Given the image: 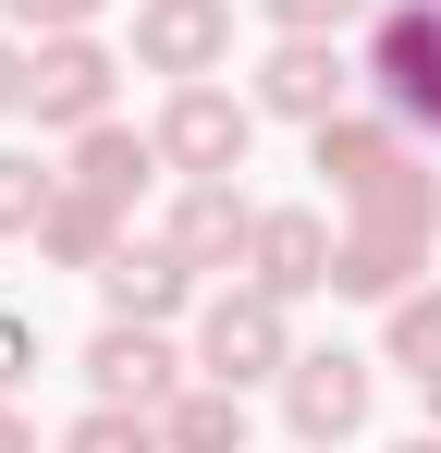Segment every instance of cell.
Returning <instances> with one entry per match:
<instances>
[{
  "label": "cell",
  "mask_w": 441,
  "mask_h": 453,
  "mask_svg": "<svg viewBox=\"0 0 441 453\" xmlns=\"http://www.w3.org/2000/svg\"><path fill=\"white\" fill-rule=\"evenodd\" d=\"M380 368H405L417 392L441 380V295H392V331H380Z\"/></svg>",
  "instance_id": "obj_17"
},
{
  "label": "cell",
  "mask_w": 441,
  "mask_h": 453,
  "mask_svg": "<svg viewBox=\"0 0 441 453\" xmlns=\"http://www.w3.org/2000/svg\"><path fill=\"white\" fill-rule=\"evenodd\" d=\"M159 429H172V453H245V392L233 380H184L159 404Z\"/></svg>",
  "instance_id": "obj_16"
},
{
  "label": "cell",
  "mask_w": 441,
  "mask_h": 453,
  "mask_svg": "<svg viewBox=\"0 0 441 453\" xmlns=\"http://www.w3.org/2000/svg\"><path fill=\"white\" fill-rule=\"evenodd\" d=\"M0 12H12L25 37H86V25H98L111 0H0Z\"/></svg>",
  "instance_id": "obj_21"
},
{
  "label": "cell",
  "mask_w": 441,
  "mask_h": 453,
  "mask_svg": "<svg viewBox=\"0 0 441 453\" xmlns=\"http://www.w3.org/2000/svg\"><path fill=\"white\" fill-rule=\"evenodd\" d=\"M147 172H172V159H159V135H135L123 111L86 123V135H62V184H74V196H98V209H135Z\"/></svg>",
  "instance_id": "obj_12"
},
{
  "label": "cell",
  "mask_w": 441,
  "mask_h": 453,
  "mask_svg": "<svg viewBox=\"0 0 441 453\" xmlns=\"http://www.w3.org/2000/svg\"><path fill=\"white\" fill-rule=\"evenodd\" d=\"M331 257H344V233L319 221V209H258V245H245V282H270L282 306L331 295Z\"/></svg>",
  "instance_id": "obj_11"
},
{
  "label": "cell",
  "mask_w": 441,
  "mask_h": 453,
  "mask_svg": "<svg viewBox=\"0 0 441 453\" xmlns=\"http://www.w3.org/2000/svg\"><path fill=\"white\" fill-rule=\"evenodd\" d=\"M368 404H380V356H344V343H319V356H294L282 368V429L306 453H344L368 429Z\"/></svg>",
  "instance_id": "obj_5"
},
{
  "label": "cell",
  "mask_w": 441,
  "mask_h": 453,
  "mask_svg": "<svg viewBox=\"0 0 441 453\" xmlns=\"http://www.w3.org/2000/svg\"><path fill=\"white\" fill-rule=\"evenodd\" d=\"M111 245H123V209H98V196H50V221H37V257H50V270H86V282H98V270H111Z\"/></svg>",
  "instance_id": "obj_15"
},
{
  "label": "cell",
  "mask_w": 441,
  "mask_h": 453,
  "mask_svg": "<svg viewBox=\"0 0 441 453\" xmlns=\"http://www.w3.org/2000/svg\"><path fill=\"white\" fill-rule=\"evenodd\" d=\"M62 453H172V429H159L147 404H86L62 429Z\"/></svg>",
  "instance_id": "obj_19"
},
{
  "label": "cell",
  "mask_w": 441,
  "mask_h": 453,
  "mask_svg": "<svg viewBox=\"0 0 441 453\" xmlns=\"http://www.w3.org/2000/svg\"><path fill=\"white\" fill-rule=\"evenodd\" d=\"M25 368H37V319L0 306V392H25Z\"/></svg>",
  "instance_id": "obj_22"
},
{
  "label": "cell",
  "mask_w": 441,
  "mask_h": 453,
  "mask_svg": "<svg viewBox=\"0 0 441 453\" xmlns=\"http://www.w3.org/2000/svg\"><path fill=\"white\" fill-rule=\"evenodd\" d=\"M429 429H441V380H429Z\"/></svg>",
  "instance_id": "obj_26"
},
{
  "label": "cell",
  "mask_w": 441,
  "mask_h": 453,
  "mask_svg": "<svg viewBox=\"0 0 441 453\" xmlns=\"http://www.w3.org/2000/svg\"><path fill=\"white\" fill-rule=\"evenodd\" d=\"M306 172H319L356 221H417V233H441V172H429V148H417L392 111H331V123L306 135Z\"/></svg>",
  "instance_id": "obj_1"
},
{
  "label": "cell",
  "mask_w": 441,
  "mask_h": 453,
  "mask_svg": "<svg viewBox=\"0 0 441 453\" xmlns=\"http://www.w3.org/2000/svg\"><path fill=\"white\" fill-rule=\"evenodd\" d=\"M417 270H429V233H417V221H344L331 295H356V306H392V295H417Z\"/></svg>",
  "instance_id": "obj_13"
},
{
  "label": "cell",
  "mask_w": 441,
  "mask_h": 453,
  "mask_svg": "<svg viewBox=\"0 0 441 453\" xmlns=\"http://www.w3.org/2000/svg\"><path fill=\"white\" fill-rule=\"evenodd\" d=\"M356 86H368V62L344 50V37H270V62H258V86H245V98H258L270 123H306V135H319Z\"/></svg>",
  "instance_id": "obj_7"
},
{
  "label": "cell",
  "mask_w": 441,
  "mask_h": 453,
  "mask_svg": "<svg viewBox=\"0 0 441 453\" xmlns=\"http://www.w3.org/2000/svg\"><path fill=\"white\" fill-rule=\"evenodd\" d=\"M135 62L172 86H197L233 62V0H135Z\"/></svg>",
  "instance_id": "obj_9"
},
{
  "label": "cell",
  "mask_w": 441,
  "mask_h": 453,
  "mask_svg": "<svg viewBox=\"0 0 441 453\" xmlns=\"http://www.w3.org/2000/svg\"><path fill=\"white\" fill-rule=\"evenodd\" d=\"M111 98H123V50H98V25L86 37H37V74H25V123L37 135L111 123Z\"/></svg>",
  "instance_id": "obj_6"
},
{
  "label": "cell",
  "mask_w": 441,
  "mask_h": 453,
  "mask_svg": "<svg viewBox=\"0 0 441 453\" xmlns=\"http://www.w3.org/2000/svg\"><path fill=\"white\" fill-rule=\"evenodd\" d=\"M306 343H294V306L270 282H220L197 295V380H233V392H258V380H282Z\"/></svg>",
  "instance_id": "obj_3"
},
{
  "label": "cell",
  "mask_w": 441,
  "mask_h": 453,
  "mask_svg": "<svg viewBox=\"0 0 441 453\" xmlns=\"http://www.w3.org/2000/svg\"><path fill=\"white\" fill-rule=\"evenodd\" d=\"M159 233H172L197 270H245V245H258V209H245V184H184Z\"/></svg>",
  "instance_id": "obj_14"
},
{
  "label": "cell",
  "mask_w": 441,
  "mask_h": 453,
  "mask_svg": "<svg viewBox=\"0 0 441 453\" xmlns=\"http://www.w3.org/2000/svg\"><path fill=\"white\" fill-rule=\"evenodd\" d=\"M258 12H270L282 37H368V12H380V0H258Z\"/></svg>",
  "instance_id": "obj_20"
},
{
  "label": "cell",
  "mask_w": 441,
  "mask_h": 453,
  "mask_svg": "<svg viewBox=\"0 0 441 453\" xmlns=\"http://www.w3.org/2000/svg\"><path fill=\"white\" fill-rule=\"evenodd\" d=\"M258 123H270L258 98H233L220 74H197V86H172V98H159V123H147V135H159V159H172L184 184H233L245 148H258Z\"/></svg>",
  "instance_id": "obj_4"
},
{
  "label": "cell",
  "mask_w": 441,
  "mask_h": 453,
  "mask_svg": "<svg viewBox=\"0 0 441 453\" xmlns=\"http://www.w3.org/2000/svg\"><path fill=\"white\" fill-rule=\"evenodd\" d=\"M0 453H37V429H25V404L0 392Z\"/></svg>",
  "instance_id": "obj_24"
},
{
  "label": "cell",
  "mask_w": 441,
  "mask_h": 453,
  "mask_svg": "<svg viewBox=\"0 0 441 453\" xmlns=\"http://www.w3.org/2000/svg\"><path fill=\"white\" fill-rule=\"evenodd\" d=\"M184 380H197V356H172L159 319H98V343H86V392H98V404H147V417H159Z\"/></svg>",
  "instance_id": "obj_8"
},
{
  "label": "cell",
  "mask_w": 441,
  "mask_h": 453,
  "mask_svg": "<svg viewBox=\"0 0 441 453\" xmlns=\"http://www.w3.org/2000/svg\"><path fill=\"white\" fill-rule=\"evenodd\" d=\"M50 196H62V172H50V159H37V148H0V233H12V245H37Z\"/></svg>",
  "instance_id": "obj_18"
},
{
  "label": "cell",
  "mask_w": 441,
  "mask_h": 453,
  "mask_svg": "<svg viewBox=\"0 0 441 453\" xmlns=\"http://www.w3.org/2000/svg\"><path fill=\"white\" fill-rule=\"evenodd\" d=\"M356 62H368V98H380L405 135L441 148V0H380L368 37H356Z\"/></svg>",
  "instance_id": "obj_2"
},
{
  "label": "cell",
  "mask_w": 441,
  "mask_h": 453,
  "mask_svg": "<svg viewBox=\"0 0 441 453\" xmlns=\"http://www.w3.org/2000/svg\"><path fill=\"white\" fill-rule=\"evenodd\" d=\"M197 282H209V270H197L172 233H147V245L123 233V245H111V270H98V306H111V319H184Z\"/></svg>",
  "instance_id": "obj_10"
},
{
  "label": "cell",
  "mask_w": 441,
  "mask_h": 453,
  "mask_svg": "<svg viewBox=\"0 0 441 453\" xmlns=\"http://www.w3.org/2000/svg\"><path fill=\"white\" fill-rule=\"evenodd\" d=\"M392 453H441V429H417V441H392Z\"/></svg>",
  "instance_id": "obj_25"
},
{
  "label": "cell",
  "mask_w": 441,
  "mask_h": 453,
  "mask_svg": "<svg viewBox=\"0 0 441 453\" xmlns=\"http://www.w3.org/2000/svg\"><path fill=\"white\" fill-rule=\"evenodd\" d=\"M25 74H37V50H25V37H0V111H25Z\"/></svg>",
  "instance_id": "obj_23"
}]
</instances>
